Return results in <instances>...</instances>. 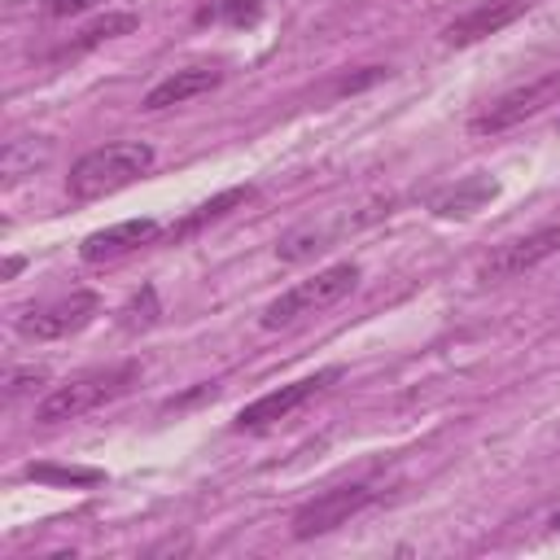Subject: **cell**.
I'll return each instance as SVG.
<instances>
[{
	"label": "cell",
	"mask_w": 560,
	"mask_h": 560,
	"mask_svg": "<svg viewBox=\"0 0 560 560\" xmlns=\"http://www.w3.org/2000/svg\"><path fill=\"white\" fill-rule=\"evenodd\" d=\"M354 284H359V262H332V267L315 271L311 280H298L293 289H284L276 302H267L262 328H289V324H298L302 315H315V311L341 302Z\"/></svg>",
	"instance_id": "obj_3"
},
{
	"label": "cell",
	"mask_w": 560,
	"mask_h": 560,
	"mask_svg": "<svg viewBox=\"0 0 560 560\" xmlns=\"http://www.w3.org/2000/svg\"><path fill=\"white\" fill-rule=\"evenodd\" d=\"M44 381H48V372H44V368H9V376H4V398L13 402V398H22V394L39 389Z\"/></svg>",
	"instance_id": "obj_19"
},
{
	"label": "cell",
	"mask_w": 560,
	"mask_h": 560,
	"mask_svg": "<svg viewBox=\"0 0 560 560\" xmlns=\"http://www.w3.org/2000/svg\"><path fill=\"white\" fill-rule=\"evenodd\" d=\"M88 4H96V0H48L44 9H48L52 18H70V13H83Z\"/></svg>",
	"instance_id": "obj_22"
},
{
	"label": "cell",
	"mask_w": 560,
	"mask_h": 560,
	"mask_svg": "<svg viewBox=\"0 0 560 560\" xmlns=\"http://www.w3.org/2000/svg\"><path fill=\"white\" fill-rule=\"evenodd\" d=\"M376 499V490L368 481H350V486H332L315 499H306L298 512H293V538H319L337 525H346L350 516H359L368 503Z\"/></svg>",
	"instance_id": "obj_6"
},
{
	"label": "cell",
	"mask_w": 560,
	"mask_h": 560,
	"mask_svg": "<svg viewBox=\"0 0 560 560\" xmlns=\"http://www.w3.org/2000/svg\"><path fill=\"white\" fill-rule=\"evenodd\" d=\"M337 381H341V368H324V372H311V376H302V381H289V385H280V389H271V394L245 402V407L236 411V429H241V433L267 429V424L284 420V416H293L302 402H311L315 394H324V389L337 385Z\"/></svg>",
	"instance_id": "obj_5"
},
{
	"label": "cell",
	"mask_w": 560,
	"mask_h": 560,
	"mask_svg": "<svg viewBox=\"0 0 560 560\" xmlns=\"http://www.w3.org/2000/svg\"><path fill=\"white\" fill-rule=\"evenodd\" d=\"M494 197H499V184L490 175H468L455 188H446V192L433 197V214H442V219H468V214H477Z\"/></svg>",
	"instance_id": "obj_13"
},
{
	"label": "cell",
	"mask_w": 560,
	"mask_h": 560,
	"mask_svg": "<svg viewBox=\"0 0 560 560\" xmlns=\"http://www.w3.org/2000/svg\"><path fill=\"white\" fill-rule=\"evenodd\" d=\"M140 381V363H114V368H96V372H83L66 385H57L39 407H35V420L39 424H61V420H79L88 411H96L101 402H114L118 394H127L131 385Z\"/></svg>",
	"instance_id": "obj_2"
},
{
	"label": "cell",
	"mask_w": 560,
	"mask_h": 560,
	"mask_svg": "<svg viewBox=\"0 0 560 560\" xmlns=\"http://www.w3.org/2000/svg\"><path fill=\"white\" fill-rule=\"evenodd\" d=\"M136 13H105L101 22H92L88 31H79V39L74 44H66L61 52H83V48H96V44H105V39H114V35H127V31H136Z\"/></svg>",
	"instance_id": "obj_16"
},
{
	"label": "cell",
	"mask_w": 560,
	"mask_h": 560,
	"mask_svg": "<svg viewBox=\"0 0 560 560\" xmlns=\"http://www.w3.org/2000/svg\"><path fill=\"white\" fill-rule=\"evenodd\" d=\"M48 158H52V140H48V136H13V140H4V153H0L4 188H13V184H22L26 175H35Z\"/></svg>",
	"instance_id": "obj_12"
},
{
	"label": "cell",
	"mask_w": 560,
	"mask_h": 560,
	"mask_svg": "<svg viewBox=\"0 0 560 560\" xmlns=\"http://www.w3.org/2000/svg\"><path fill=\"white\" fill-rule=\"evenodd\" d=\"M551 529H560V512H556V516H551Z\"/></svg>",
	"instance_id": "obj_24"
},
{
	"label": "cell",
	"mask_w": 560,
	"mask_h": 560,
	"mask_svg": "<svg viewBox=\"0 0 560 560\" xmlns=\"http://www.w3.org/2000/svg\"><path fill=\"white\" fill-rule=\"evenodd\" d=\"M254 197V188L249 184H241V188H228V192H219V197H210L206 206H197L192 214H184L175 228H171V241H184V236H192L197 228H206V223H214V219H223L228 210H236V206H245Z\"/></svg>",
	"instance_id": "obj_15"
},
{
	"label": "cell",
	"mask_w": 560,
	"mask_h": 560,
	"mask_svg": "<svg viewBox=\"0 0 560 560\" xmlns=\"http://www.w3.org/2000/svg\"><path fill=\"white\" fill-rule=\"evenodd\" d=\"M197 18H201V22H206V18H228V22H254V18H258V0H223L219 9H201Z\"/></svg>",
	"instance_id": "obj_20"
},
{
	"label": "cell",
	"mask_w": 560,
	"mask_h": 560,
	"mask_svg": "<svg viewBox=\"0 0 560 560\" xmlns=\"http://www.w3.org/2000/svg\"><path fill=\"white\" fill-rule=\"evenodd\" d=\"M18 271H22V258H9V262H4V280H13Z\"/></svg>",
	"instance_id": "obj_23"
},
{
	"label": "cell",
	"mask_w": 560,
	"mask_h": 560,
	"mask_svg": "<svg viewBox=\"0 0 560 560\" xmlns=\"http://www.w3.org/2000/svg\"><path fill=\"white\" fill-rule=\"evenodd\" d=\"M556 101H560V70H547V74H538V79H529V83L503 92L499 101H490V105L468 122V131H472V136H499V131H508V127H516V122L542 114V109L556 105Z\"/></svg>",
	"instance_id": "obj_4"
},
{
	"label": "cell",
	"mask_w": 560,
	"mask_h": 560,
	"mask_svg": "<svg viewBox=\"0 0 560 560\" xmlns=\"http://www.w3.org/2000/svg\"><path fill=\"white\" fill-rule=\"evenodd\" d=\"M560 249V223H542L508 245H499L481 267H477V280L481 284H503V280H516L525 271H534L538 262H547L551 254Z\"/></svg>",
	"instance_id": "obj_8"
},
{
	"label": "cell",
	"mask_w": 560,
	"mask_h": 560,
	"mask_svg": "<svg viewBox=\"0 0 560 560\" xmlns=\"http://www.w3.org/2000/svg\"><path fill=\"white\" fill-rule=\"evenodd\" d=\"M153 319H158V293L144 284L140 298H131V302L122 306V328H149Z\"/></svg>",
	"instance_id": "obj_17"
},
{
	"label": "cell",
	"mask_w": 560,
	"mask_h": 560,
	"mask_svg": "<svg viewBox=\"0 0 560 560\" xmlns=\"http://www.w3.org/2000/svg\"><path fill=\"white\" fill-rule=\"evenodd\" d=\"M219 83H223V70H219V66H188V70H175V74H166L162 83H153V88L144 92L140 109L158 114V109L184 105V101H192V96H206V92L219 88Z\"/></svg>",
	"instance_id": "obj_11"
},
{
	"label": "cell",
	"mask_w": 560,
	"mask_h": 560,
	"mask_svg": "<svg viewBox=\"0 0 560 560\" xmlns=\"http://www.w3.org/2000/svg\"><path fill=\"white\" fill-rule=\"evenodd\" d=\"M525 9H529V0H481L477 9H468V13H459L455 22L442 26V44L468 48V44H477V39H486V35H494V31H503L508 22H516Z\"/></svg>",
	"instance_id": "obj_9"
},
{
	"label": "cell",
	"mask_w": 560,
	"mask_h": 560,
	"mask_svg": "<svg viewBox=\"0 0 560 560\" xmlns=\"http://www.w3.org/2000/svg\"><path fill=\"white\" fill-rule=\"evenodd\" d=\"M158 232H162L158 219H127V223H114V228H101V232L83 236L79 258L83 262H114V258H122V254L158 241Z\"/></svg>",
	"instance_id": "obj_10"
},
{
	"label": "cell",
	"mask_w": 560,
	"mask_h": 560,
	"mask_svg": "<svg viewBox=\"0 0 560 560\" xmlns=\"http://www.w3.org/2000/svg\"><path fill=\"white\" fill-rule=\"evenodd\" d=\"M385 74H389L385 66H368L363 74H354V79H341V83H337V92H341V96H346V92H359V88H368V83H376V79H385Z\"/></svg>",
	"instance_id": "obj_21"
},
{
	"label": "cell",
	"mask_w": 560,
	"mask_h": 560,
	"mask_svg": "<svg viewBox=\"0 0 560 560\" xmlns=\"http://www.w3.org/2000/svg\"><path fill=\"white\" fill-rule=\"evenodd\" d=\"M26 477H35V481H61V486H88V481H96L101 472H92V468H52V464H31V468H26Z\"/></svg>",
	"instance_id": "obj_18"
},
{
	"label": "cell",
	"mask_w": 560,
	"mask_h": 560,
	"mask_svg": "<svg viewBox=\"0 0 560 560\" xmlns=\"http://www.w3.org/2000/svg\"><path fill=\"white\" fill-rule=\"evenodd\" d=\"M101 298L92 289H74V293H61L52 302H35L18 315V332L22 337H35V341H52V337H66V332H79L92 315H96Z\"/></svg>",
	"instance_id": "obj_7"
},
{
	"label": "cell",
	"mask_w": 560,
	"mask_h": 560,
	"mask_svg": "<svg viewBox=\"0 0 560 560\" xmlns=\"http://www.w3.org/2000/svg\"><path fill=\"white\" fill-rule=\"evenodd\" d=\"M153 166V149L140 144V140H118V144H101L92 153H83L70 175H66V192L74 201H96V197H109L127 184H136L144 171Z\"/></svg>",
	"instance_id": "obj_1"
},
{
	"label": "cell",
	"mask_w": 560,
	"mask_h": 560,
	"mask_svg": "<svg viewBox=\"0 0 560 560\" xmlns=\"http://www.w3.org/2000/svg\"><path fill=\"white\" fill-rule=\"evenodd\" d=\"M354 228V219H337V223H319V228H302V232H289L284 241H280V258L284 262H302V258H311V254H324L341 232H350Z\"/></svg>",
	"instance_id": "obj_14"
}]
</instances>
